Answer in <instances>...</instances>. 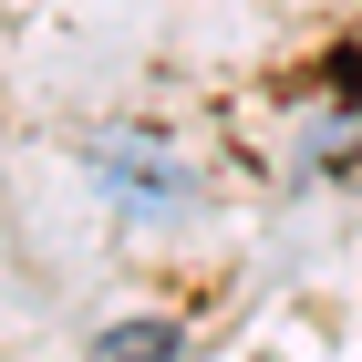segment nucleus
<instances>
[{
  "instance_id": "1",
  "label": "nucleus",
  "mask_w": 362,
  "mask_h": 362,
  "mask_svg": "<svg viewBox=\"0 0 362 362\" xmlns=\"http://www.w3.org/2000/svg\"><path fill=\"white\" fill-rule=\"evenodd\" d=\"M93 362H176V332L166 321H114V332L93 341Z\"/></svg>"
}]
</instances>
